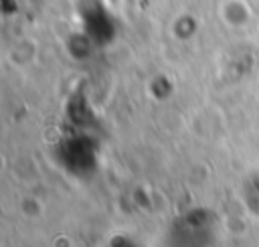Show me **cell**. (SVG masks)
<instances>
[{
    "label": "cell",
    "instance_id": "6da1fadb",
    "mask_svg": "<svg viewBox=\"0 0 259 247\" xmlns=\"http://www.w3.org/2000/svg\"><path fill=\"white\" fill-rule=\"evenodd\" d=\"M217 219L206 209H190L176 217L168 229V247H212Z\"/></svg>",
    "mask_w": 259,
    "mask_h": 247
},
{
    "label": "cell",
    "instance_id": "7a4b0ae2",
    "mask_svg": "<svg viewBox=\"0 0 259 247\" xmlns=\"http://www.w3.org/2000/svg\"><path fill=\"white\" fill-rule=\"evenodd\" d=\"M95 146L85 136H73L61 144L59 160L69 172H87L95 166Z\"/></svg>",
    "mask_w": 259,
    "mask_h": 247
},
{
    "label": "cell",
    "instance_id": "3957f363",
    "mask_svg": "<svg viewBox=\"0 0 259 247\" xmlns=\"http://www.w3.org/2000/svg\"><path fill=\"white\" fill-rule=\"evenodd\" d=\"M107 247H140V245H136V243H134L132 239H127V237H113V239H109Z\"/></svg>",
    "mask_w": 259,
    "mask_h": 247
}]
</instances>
